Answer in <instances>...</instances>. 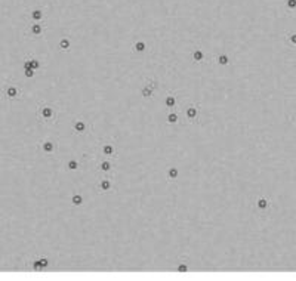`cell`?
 Instances as JSON below:
<instances>
[{"label": "cell", "mask_w": 296, "mask_h": 281, "mask_svg": "<svg viewBox=\"0 0 296 281\" xmlns=\"http://www.w3.org/2000/svg\"><path fill=\"white\" fill-rule=\"evenodd\" d=\"M2 93H3V98H5L6 101H9V102H12V101H18V99H21V96H22V90H21V87L16 86L12 80H8V81L3 84V87H2Z\"/></svg>", "instance_id": "obj_1"}, {"label": "cell", "mask_w": 296, "mask_h": 281, "mask_svg": "<svg viewBox=\"0 0 296 281\" xmlns=\"http://www.w3.org/2000/svg\"><path fill=\"white\" fill-rule=\"evenodd\" d=\"M37 119L43 123H53L56 119V111L52 105L43 102L37 108Z\"/></svg>", "instance_id": "obj_2"}, {"label": "cell", "mask_w": 296, "mask_h": 281, "mask_svg": "<svg viewBox=\"0 0 296 281\" xmlns=\"http://www.w3.org/2000/svg\"><path fill=\"white\" fill-rule=\"evenodd\" d=\"M185 112H187V117H188L190 120H195V119H197V112H198V110H197L194 105H190V107L187 108Z\"/></svg>", "instance_id": "obj_3"}, {"label": "cell", "mask_w": 296, "mask_h": 281, "mask_svg": "<svg viewBox=\"0 0 296 281\" xmlns=\"http://www.w3.org/2000/svg\"><path fill=\"white\" fill-rule=\"evenodd\" d=\"M30 33H31L33 36H41V33H43L41 24H31V25H30Z\"/></svg>", "instance_id": "obj_4"}, {"label": "cell", "mask_w": 296, "mask_h": 281, "mask_svg": "<svg viewBox=\"0 0 296 281\" xmlns=\"http://www.w3.org/2000/svg\"><path fill=\"white\" fill-rule=\"evenodd\" d=\"M44 266H48V261H46V259H37V261L33 262V268H34L36 271H40V269H43Z\"/></svg>", "instance_id": "obj_5"}, {"label": "cell", "mask_w": 296, "mask_h": 281, "mask_svg": "<svg viewBox=\"0 0 296 281\" xmlns=\"http://www.w3.org/2000/svg\"><path fill=\"white\" fill-rule=\"evenodd\" d=\"M53 142H51V140H44V142L41 144V150L46 152V154H51V152H53Z\"/></svg>", "instance_id": "obj_6"}, {"label": "cell", "mask_w": 296, "mask_h": 281, "mask_svg": "<svg viewBox=\"0 0 296 281\" xmlns=\"http://www.w3.org/2000/svg\"><path fill=\"white\" fill-rule=\"evenodd\" d=\"M102 152L105 155H108V157H112L114 152H116V150H114V147H112V144H107V145L102 147Z\"/></svg>", "instance_id": "obj_7"}, {"label": "cell", "mask_w": 296, "mask_h": 281, "mask_svg": "<svg viewBox=\"0 0 296 281\" xmlns=\"http://www.w3.org/2000/svg\"><path fill=\"white\" fill-rule=\"evenodd\" d=\"M110 186H111V183H110V181H101V183H99V190L102 188L104 191H108L110 190Z\"/></svg>", "instance_id": "obj_8"}, {"label": "cell", "mask_w": 296, "mask_h": 281, "mask_svg": "<svg viewBox=\"0 0 296 281\" xmlns=\"http://www.w3.org/2000/svg\"><path fill=\"white\" fill-rule=\"evenodd\" d=\"M41 16H43V13H41V11H33V13H31V18L33 19H36V21H39V19H41Z\"/></svg>", "instance_id": "obj_9"}, {"label": "cell", "mask_w": 296, "mask_h": 281, "mask_svg": "<svg viewBox=\"0 0 296 281\" xmlns=\"http://www.w3.org/2000/svg\"><path fill=\"white\" fill-rule=\"evenodd\" d=\"M99 167H101V170L107 172V170H110V167H111V163H110V161H102L101 164H99Z\"/></svg>", "instance_id": "obj_10"}, {"label": "cell", "mask_w": 296, "mask_h": 281, "mask_svg": "<svg viewBox=\"0 0 296 281\" xmlns=\"http://www.w3.org/2000/svg\"><path fill=\"white\" fill-rule=\"evenodd\" d=\"M74 129H76L79 133H83V130H84V124H83L82 122H77V123L74 124Z\"/></svg>", "instance_id": "obj_11"}, {"label": "cell", "mask_w": 296, "mask_h": 281, "mask_svg": "<svg viewBox=\"0 0 296 281\" xmlns=\"http://www.w3.org/2000/svg\"><path fill=\"white\" fill-rule=\"evenodd\" d=\"M218 61H219V64H222V65H226V64H228V56H225V55H221V56H218Z\"/></svg>", "instance_id": "obj_12"}, {"label": "cell", "mask_w": 296, "mask_h": 281, "mask_svg": "<svg viewBox=\"0 0 296 281\" xmlns=\"http://www.w3.org/2000/svg\"><path fill=\"white\" fill-rule=\"evenodd\" d=\"M135 49H136V51H138V52H142V51L145 49V44H144L142 41H138V43H136V44H135Z\"/></svg>", "instance_id": "obj_13"}, {"label": "cell", "mask_w": 296, "mask_h": 281, "mask_svg": "<svg viewBox=\"0 0 296 281\" xmlns=\"http://www.w3.org/2000/svg\"><path fill=\"white\" fill-rule=\"evenodd\" d=\"M268 206V201L265 200V198H261L259 201H258V207H261V209H265Z\"/></svg>", "instance_id": "obj_14"}, {"label": "cell", "mask_w": 296, "mask_h": 281, "mask_svg": "<svg viewBox=\"0 0 296 281\" xmlns=\"http://www.w3.org/2000/svg\"><path fill=\"white\" fill-rule=\"evenodd\" d=\"M201 58H203V53H201L200 51H195V52H194V59L200 62V61H201Z\"/></svg>", "instance_id": "obj_15"}, {"label": "cell", "mask_w": 296, "mask_h": 281, "mask_svg": "<svg viewBox=\"0 0 296 281\" xmlns=\"http://www.w3.org/2000/svg\"><path fill=\"white\" fill-rule=\"evenodd\" d=\"M166 104H167V107H173V104H175V98H173V96H167Z\"/></svg>", "instance_id": "obj_16"}, {"label": "cell", "mask_w": 296, "mask_h": 281, "mask_svg": "<svg viewBox=\"0 0 296 281\" xmlns=\"http://www.w3.org/2000/svg\"><path fill=\"white\" fill-rule=\"evenodd\" d=\"M25 76L27 77H33L34 76V70L33 68H25Z\"/></svg>", "instance_id": "obj_17"}, {"label": "cell", "mask_w": 296, "mask_h": 281, "mask_svg": "<svg viewBox=\"0 0 296 281\" xmlns=\"http://www.w3.org/2000/svg\"><path fill=\"white\" fill-rule=\"evenodd\" d=\"M68 44H70V43H68V40H65V39H62V40H61V48H62V49L68 48Z\"/></svg>", "instance_id": "obj_18"}, {"label": "cell", "mask_w": 296, "mask_h": 281, "mask_svg": "<svg viewBox=\"0 0 296 281\" xmlns=\"http://www.w3.org/2000/svg\"><path fill=\"white\" fill-rule=\"evenodd\" d=\"M176 175H178V170H176V169H170V170H169V176H170V178H176Z\"/></svg>", "instance_id": "obj_19"}, {"label": "cell", "mask_w": 296, "mask_h": 281, "mask_svg": "<svg viewBox=\"0 0 296 281\" xmlns=\"http://www.w3.org/2000/svg\"><path fill=\"white\" fill-rule=\"evenodd\" d=\"M73 203H74V204H82V197H80V195L74 197V198H73Z\"/></svg>", "instance_id": "obj_20"}, {"label": "cell", "mask_w": 296, "mask_h": 281, "mask_svg": "<svg viewBox=\"0 0 296 281\" xmlns=\"http://www.w3.org/2000/svg\"><path fill=\"white\" fill-rule=\"evenodd\" d=\"M287 6L289 8H295L296 6V0H287Z\"/></svg>", "instance_id": "obj_21"}, {"label": "cell", "mask_w": 296, "mask_h": 281, "mask_svg": "<svg viewBox=\"0 0 296 281\" xmlns=\"http://www.w3.org/2000/svg\"><path fill=\"white\" fill-rule=\"evenodd\" d=\"M68 167H70L71 170H73V169H77V163H76V161H70V164H68Z\"/></svg>", "instance_id": "obj_22"}, {"label": "cell", "mask_w": 296, "mask_h": 281, "mask_svg": "<svg viewBox=\"0 0 296 281\" xmlns=\"http://www.w3.org/2000/svg\"><path fill=\"white\" fill-rule=\"evenodd\" d=\"M169 122H170V123H176V115H175V114H170V115H169Z\"/></svg>", "instance_id": "obj_23"}, {"label": "cell", "mask_w": 296, "mask_h": 281, "mask_svg": "<svg viewBox=\"0 0 296 281\" xmlns=\"http://www.w3.org/2000/svg\"><path fill=\"white\" fill-rule=\"evenodd\" d=\"M292 41H293V43H296V34H293V36H292Z\"/></svg>", "instance_id": "obj_24"}]
</instances>
